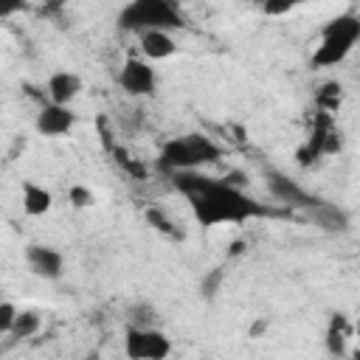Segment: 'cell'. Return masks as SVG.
<instances>
[{
    "instance_id": "obj_25",
    "label": "cell",
    "mask_w": 360,
    "mask_h": 360,
    "mask_svg": "<svg viewBox=\"0 0 360 360\" xmlns=\"http://www.w3.org/2000/svg\"><path fill=\"white\" fill-rule=\"evenodd\" d=\"M357 332H360V326H357Z\"/></svg>"
},
{
    "instance_id": "obj_15",
    "label": "cell",
    "mask_w": 360,
    "mask_h": 360,
    "mask_svg": "<svg viewBox=\"0 0 360 360\" xmlns=\"http://www.w3.org/2000/svg\"><path fill=\"white\" fill-rule=\"evenodd\" d=\"M340 98H343V87H340V82H323L321 90L315 93V104H318V110H321V112H329V115L340 107Z\"/></svg>"
},
{
    "instance_id": "obj_2",
    "label": "cell",
    "mask_w": 360,
    "mask_h": 360,
    "mask_svg": "<svg viewBox=\"0 0 360 360\" xmlns=\"http://www.w3.org/2000/svg\"><path fill=\"white\" fill-rule=\"evenodd\" d=\"M217 158H219V146L208 135L188 132V135H180L163 143L158 155V166L163 172L177 174V172H194L205 163H214Z\"/></svg>"
},
{
    "instance_id": "obj_8",
    "label": "cell",
    "mask_w": 360,
    "mask_h": 360,
    "mask_svg": "<svg viewBox=\"0 0 360 360\" xmlns=\"http://www.w3.org/2000/svg\"><path fill=\"white\" fill-rule=\"evenodd\" d=\"M25 262H28V267H31L34 276L48 278V281H56L62 276V270H65L62 253L53 250V248H45V245H28Z\"/></svg>"
},
{
    "instance_id": "obj_18",
    "label": "cell",
    "mask_w": 360,
    "mask_h": 360,
    "mask_svg": "<svg viewBox=\"0 0 360 360\" xmlns=\"http://www.w3.org/2000/svg\"><path fill=\"white\" fill-rule=\"evenodd\" d=\"M17 315H20L17 304H14V301H3V304H0V332L11 335V329H14V323H17Z\"/></svg>"
},
{
    "instance_id": "obj_9",
    "label": "cell",
    "mask_w": 360,
    "mask_h": 360,
    "mask_svg": "<svg viewBox=\"0 0 360 360\" xmlns=\"http://www.w3.org/2000/svg\"><path fill=\"white\" fill-rule=\"evenodd\" d=\"M82 87L84 84H82V79L73 70H56L48 79V98H51V104L70 107V101L82 93Z\"/></svg>"
},
{
    "instance_id": "obj_19",
    "label": "cell",
    "mask_w": 360,
    "mask_h": 360,
    "mask_svg": "<svg viewBox=\"0 0 360 360\" xmlns=\"http://www.w3.org/2000/svg\"><path fill=\"white\" fill-rule=\"evenodd\" d=\"M222 278H225V270H222V267H214V270L202 278L200 292H202L205 298H214V295H217V290H219V284H222Z\"/></svg>"
},
{
    "instance_id": "obj_3",
    "label": "cell",
    "mask_w": 360,
    "mask_h": 360,
    "mask_svg": "<svg viewBox=\"0 0 360 360\" xmlns=\"http://www.w3.org/2000/svg\"><path fill=\"white\" fill-rule=\"evenodd\" d=\"M183 14L174 3L169 0H135L127 3L118 11V28L121 31H135L138 37L146 31H169L183 28Z\"/></svg>"
},
{
    "instance_id": "obj_16",
    "label": "cell",
    "mask_w": 360,
    "mask_h": 360,
    "mask_svg": "<svg viewBox=\"0 0 360 360\" xmlns=\"http://www.w3.org/2000/svg\"><path fill=\"white\" fill-rule=\"evenodd\" d=\"M39 326H42V321H39V315H37V312H31V309H20L17 323H14V329H11V338H14V340L34 338V335L39 332Z\"/></svg>"
},
{
    "instance_id": "obj_10",
    "label": "cell",
    "mask_w": 360,
    "mask_h": 360,
    "mask_svg": "<svg viewBox=\"0 0 360 360\" xmlns=\"http://www.w3.org/2000/svg\"><path fill=\"white\" fill-rule=\"evenodd\" d=\"M267 186H270V191H273L281 202L301 205V208H309V205H315V202H318L315 197H309L298 183H292V180H290V177H284L281 172H270V174H267Z\"/></svg>"
},
{
    "instance_id": "obj_5",
    "label": "cell",
    "mask_w": 360,
    "mask_h": 360,
    "mask_svg": "<svg viewBox=\"0 0 360 360\" xmlns=\"http://www.w3.org/2000/svg\"><path fill=\"white\" fill-rule=\"evenodd\" d=\"M124 354L127 360H166L172 354V340L155 326H127Z\"/></svg>"
},
{
    "instance_id": "obj_6",
    "label": "cell",
    "mask_w": 360,
    "mask_h": 360,
    "mask_svg": "<svg viewBox=\"0 0 360 360\" xmlns=\"http://www.w3.org/2000/svg\"><path fill=\"white\" fill-rule=\"evenodd\" d=\"M118 84L129 96H152L158 87V76H155V68L149 62L129 56L124 62V68L118 70Z\"/></svg>"
},
{
    "instance_id": "obj_7",
    "label": "cell",
    "mask_w": 360,
    "mask_h": 360,
    "mask_svg": "<svg viewBox=\"0 0 360 360\" xmlns=\"http://www.w3.org/2000/svg\"><path fill=\"white\" fill-rule=\"evenodd\" d=\"M76 124V112L70 107H59V104H42V110L37 112V132L45 138H59L68 135Z\"/></svg>"
},
{
    "instance_id": "obj_4",
    "label": "cell",
    "mask_w": 360,
    "mask_h": 360,
    "mask_svg": "<svg viewBox=\"0 0 360 360\" xmlns=\"http://www.w3.org/2000/svg\"><path fill=\"white\" fill-rule=\"evenodd\" d=\"M360 42V17L346 11L332 17L323 28H321V45L312 53V68H335L340 65L352 48Z\"/></svg>"
},
{
    "instance_id": "obj_20",
    "label": "cell",
    "mask_w": 360,
    "mask_h": 360,
    "mask_svg": "<svg viewBox=\"0 0 360 360\" xmlns=\"http://www.w3.org/2000/svg\"><path fill=\"white\" fill-rule=\"evenodd\" d=\"M68 200H70V205H76V208H87V205H93V191L87 188V186H70V191H68Z\"/></svg>"
},
{
    "instance_id": "obj_12",
    "label": "cell",
    "mask_w": 360,
    "mask_h": 360,
    "mask_svg": "<svg viewBox=\"0 0 360 360\" xmlns=\"http://www.w3.org/2000/svg\"><path fill=\"white\" fill-rule=\"evenodd\" d=\"M307 211H309V217L315 219V225H321V228H323V231H329V233H343V231L349 228L346 214H343L338 205H332V202L318 200V202H315V205H309Z\"/></svg>"
},
{
    "instance_id": "obj_1",
    "label": "cell",
    "mask_w": 360,
    "mask_h": 360,
    "mask_svg": "<svg viewBox=\"0 0 360 360\" xmlns=\"http://www.w3.org/2000/svg\"><path fill=\"white\" fill-rule=\"evenodd\" d=\"M174 186L186 194L188 208L202 228H214V225H225V222L239 225V222L267 214L264 205H259L253 197H248L228 180L205 177L197 172H177Z\"/></svg>"
},
{
    "instance_id": "obj_17",
    "label": "cell",
    "mask_w": 360,
    "mask_h": 360,
    "mask_svg": "<svg viewBox=\"0 0 360 360\" xmlns=\"http://www.w3.org/2000/svg\"><path fill=\"white\" fill-rule=\"evenodd\" d=\"M112 158H115V160H118V166H121V169H127L132 177H138V180H143V177H146V169H143L138 160H132L121 146H112Z\"/></svg>"
},
{
    "instance_id": "obj_14",
    "label": "cell",
    "mask_w": 360,
    "mask_h": 360,
    "mask_svg": "<svg viewBox=\"0 0 360 360\" xmlns=\"http://www.w3.org/2000/svg\"><path fill=\"white\" fill-rule=\"evenodd\" d=\"M346 338H349V321H346V315L338 312L329 318V326H326V352L335 360L346 357Z\"/></svg>"
},
{
    "instance_id": "obj_23",
    "label": "cell",
    "mask_w": 360,
    "mask_h": 360,
    "mask_svg": "<svg viewBox=\"0 0 360 360\" xmlns=\"http://www.w3.org/2000/svg\"><path fill=\"white\" fill-rule=\"evenodd\" d=\"M290 8H292V3H264V6H262V11H264V14H270V17L287 14Z\"/></svg>"
},
{
    "instance_id": "obj_13",
    "label": "cell",
    "mask_w": 360,
    "mask_h": 360,
    "mask_svg": "<svg viewBox=\"0 0 360 360\" xmlns=\"http://www.w3.org/2000/svg\"><path fill=\"white\" fill-rule=\"evenodd\" d=\"M51 205H53V194L45 186H39L34 180L22 183V211L28 217H42L51 211Z\"/></svg>"
},
{
    "instance_id": "obj_21",
    "label": "cell",
    "mask_w": 360,
    "mask_h": 360,
    "mask_svg": "<svg viewBox=\"0 0 360 360\" xmlns=\"http://www.w3.org/2000/svg\"><path fill=\"white\" fill-rule=\"evenodd\" d=\"M146 219H149V222H152L158 231H163V233H174L172 222L166 219V214H163L160 208H149V211H146Z\"/></svg>"
},
{
    "instance_id": "obj_22",
    "label": "cell",
    "mask_w": 360,
    "mask_h": 360,
    "mask_svg": "<svg viewBox=\"0 0 360 360\" xmlns=\"http://www.w3.org/2000/svg\"><path fill=\"white\" fill-rule=\"evenodd\" d=\"M129 326H152V307H146V304H138V307H132V323Z\"/></svg>"
},
{
    "instance_id": "obj_11",
    "label": "cell",
    "mask_w": 360,
    "mask_h": 360,
    "mask_svg": "<svg viewBox=\"0 0 360 360\" xmlns=\"http://www.w3.org/2000/svg\"><path fill=\"white\" fill-rule=\"evenodd\" d=\"M141 51H143L146 59L160 62V59L174 56L177 42H174V37L169 31H146V34H141Z\"/></svg>"
},
{
    "instance_id": "obj_24",
    "label": "cell",
    "mask_w": 360,
    "mask_h": 360,
    "mask_svg": "<svg viewBox=\"0 0 360 360\" xmlns=\"http://www.w3.org/2000/svg\"><path fill=\"white\" fill-rule=\"evenodd\" d=\"M352 360H360V349H357V352H354V354H352Z\"/></svg>"
}]
</instances>
